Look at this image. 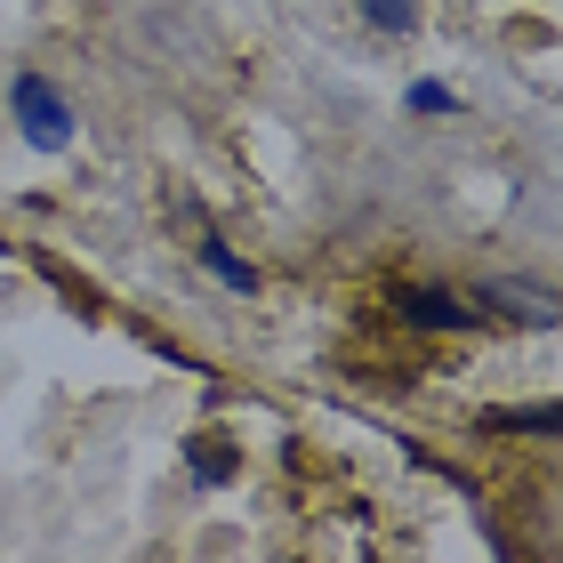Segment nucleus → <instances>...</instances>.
<instances>
[{"mask_svg":"<svg viewBox=\"0 0 563 563\" xmlns=\"http://www.w3.org/2000/svg\"><path fill=\"white\" fill-rule=\"evenodd\" d=\"M9 113H16V130L33 137L41 153H57V145H73V106H65V97H57V89L41 81V73H24V81L9 89Z\"/></svg>","mask_w":563,"mask_h":563,"instance_id":"1","label":"nucleus"},{"mask_svg":"<svg viewBox=\"0 0 563 563\" xmlns=\"http://www.w3.org/2000/svg\"><path fill=\"white\" fill-rule=\"evenodd\" d=\"M395 314L419 322V330H467V322H475L459 290H427V282H402V290H395Z\"/></svg>","mask_w":563,"mask_h":563,"instance_id":"2","label":"nucleus"},{"mask_svg":"<svg viewBox=\"0 0 563 563\" xmlns=\"http://www.w3.org/2000/svg\"><path fill=\"white\" fill-rule=\"evenodd\" d=\"M483 427H499V434H555L563 411H555V402H531V411H492Z\"/></svg>","mask_w":563,"mask_h":563,"instance_id":"3","label":"nucleus"},{"mask_svg":"<svg viewBox=\"0 0 563 563\" xmlns=\"http://www.w3.org/2000/svg\"><path fill=\"white\" fill-rule=\"evenodd\" d=\"M201 266H210V274L225 282V290H242V298L258 290V274H250V266H242V258H234V250H225V242H201Z\"/></svg>","mask_w":563,"mask_h":563,"instance_id":"4","label":"nucleus"},{"mask_svg":"<svg viewBox=\"0 0 563 563\" xmlns=\"http://www.w3.org/2000/svg\"><path fill=\"white\" fill-rule=\"evenodd\" d=\"M186 459H194V475H201V483H225V475H234V451H225L218 434H194Z\"/></svg>","mask_w":563,"mask_h":563,"instance_id":"5","label":"nucleus"},{"mask_svg":"<svg viewBox=\"0 0 563 563\" xmlns=\"http://www.w3.org/2000/svg\"><path fill=\"white\" fill-rule=\"evenodd\" d=\"M363 16L378 24V33H411V24H419L411 0H363Z\"/></svg>","mask_w":563,"mask_h":563,"instance_id":"6","label":"nucleus"},{"mask_svg":"<svg viewBox=\"0 0 563 563\" xmlns=\"http://www.w3.org/2000/svg\"><path fill=\"white\" fill-rule=\"evenodd\" d=\"M411 113H451V89L443 81H411Z\"/></svg>","mask_w":563,"mask_h":563,"instance_id":"7","label":"nucleus"}]
</instances>
